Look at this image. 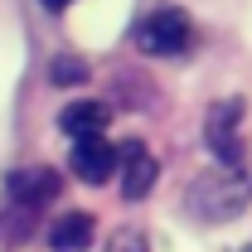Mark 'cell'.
<instances>
[{
    "mask_svg": "<svg viewBox=\"0 0 252 252\" xmlns=\"http://www.w3.org/2000/svg\"><path fill=\"white\" fill-rule=\"evenodd\" d=\"M248 204H252V141L243 146V156L214 160L185 189V214L194 223H233Z\"/></svg>",
    "mask_w": 252,
    "mask_h": 252,
    "instance_id": "1",
    "label": "cell"
},
{
    "mask_svg": "<svg viewBox=\"0 0 252 252\" xmlns=\"http://www.w3.org/2000/svg\"><path fill=\"white\" fill-rule=\"evenodd\" d=\"M131 39H136V49L146 59H185L189 49H194V20H189V10H180V5H160L146 20H136Z\"/></svg>",
    "mask_w": 252,
    "mask_h": 252,
    "instance_id": "2",
    "label": "cell"
},
{
    "mask_svg": "<svg viewBox=\"0 0 252 252\" xmlns=\"http://www.w3.org/2000/svg\"><path fill=\"white\" fill-rule=\"evenodd\" d=\"M243 122H248V97H219V102L204 112V146H209L214 160L243 156V146H248Z\"/></svg>",
    "mask_w": 252,
    "mask_h": 252,
    "instance_id": "3",
    "label": "cell"
},
{
    "mask_svg": "<svg viewBox=\"0 0 252 252\" xmlns=\"http://www.w3.org/2000/svg\"><path fill=\"white\" fill-rule=\"evenodd\" d=\"M63 194V175L54 165H25V170H10L5 175V199L10 204H25V209H49Z\"/></svg>",
    "mask_w": 252,
    "mask_h": 252,
    "instance_id": "4",
    "label": "cell"
},
{
    "mask_svg": "<svg viewBox=\"0 0 252 252\" xmlns=\"http://www.w3.org/2000/svg\"><path fill=\"white\" fill-rule=\"evenodd\" d=\"M117 151H122V170H117L122 180H117V189H122L126 204H141V199L156 189V180H160V160L151 156L146 141H122Z\"/></svg>",
    "mask_w": 252,
    "mask_h": 252,
    "instance_id": "5",
    "label": "cell"
},
{
    "mask_svg": "<svg viewBox=\"0 0 252 252\" xmlns=\"http://www.w3.org/2000/svg\"><path fill=\"white\" fill-rule=\"evenodd\" d=\"M68 170H73L83 185H107V180L122 170V151H117L107 136L73 141V151H68Z\"/></svg>",
    "mask_w": 252,
    "mask_h": 252,
    "instance_id": "6",
    "label": "cell"
},
{
    "mask_svg": "<svg viewBox=\"0 0 252 252\" xmlns=\"http://www.w3.org/2000/svg\"><path fill=\"white\" fill-rule=\"evenodd\" d=\"M112 122V107L102 97H73L59 107V131L73 136V141H88V136H102Z\"/></svg>",
    "mask_w": 252,
    "mask_h": 252,
    "instance_id": "7",
    "label": "cell"
},
{
    "mask_svg": "<svg viewBox=\"0 0 252 252\" xmlns=\"http://www.w3.org/2000/svg\"><path fill=\"white\" fill-rule=\"evenodd\" d=\"M93 233H97V223H93L88 209H68V214H59L49 223V248L54 252H88Z\"/></svg>",
    "mask_w": 252,
    "mask_h": 252,
    "instance_id": "8",
    "label": "cell"
},
{
    "mask_svg": "<svg viewBox=\"0 0 252 252\" xmlns=\"http://www.w3.org/2000/svg\"><path fill=\"white\" fill-rule=\"evenodd\" d=\"M88 78H93V68L83 59H73V54H59V59L49 63V83L54 88H83Z\"/></svg>",
    "mask_w": 252,
    "mask_h": 252,
    "instance_id": "9",
    "label": "cell"
},
{
    "mask_svg": "<svg viewBox=\"0 0 252 252\" xmlns=\"http://www.w3.org/2000/svg\"><path fill=\"white\" fill-rule=\"evenodd\" d=\"M30 233H34V209L10 204V209H5V219H0V243H25Z\"/></svg>",
    "mask_w": 252,
    "mask_h": 252,
    "instance_id": "10",
    "label": "cell"
},
{
    "mask_svg": "<svg viewBox=\"0 0 252 252\" xmlns=\"http://www.w3.org/2000/svg\"><path fill=\"white\" fill-rule=\"evenodd\" d=\"M107 252H151V243H146L141 228H117V233L107 238Z\"/></svg>",
    "mask_w": 252,
    "mask_h": 252,
    "instance_id": "11",
    "label": "cell"
},
{
    "mask_svg": "<svg viewBox=\"0 0 252 252\" xmlns=\"http://www.w3.org/2000/svg\"><path fill=\"white\" fill-rule=\"evenodd\" d=\"M39 5H44L49 15H59V10H68V5H73V0H39Z\"/></svg>",
    "mask_w": 252,
    "mask_h": 252,
    "instance_id": "12",
    "label": "cell"
},
{
    "mask_svg": "<svg viewBox=\"0 0 252 252\" xmlns=\"http://www.w3.org/2000/svg\"><path fill=\"white\" fill-rule=\"evenodd\" d=\"M243 252H252V248H243Z\"/></svg>",
    "mask_w": 252,
    "mask_h": 252,
    "instance_id": "13",
    "label": "cell"
}]
</instances>
